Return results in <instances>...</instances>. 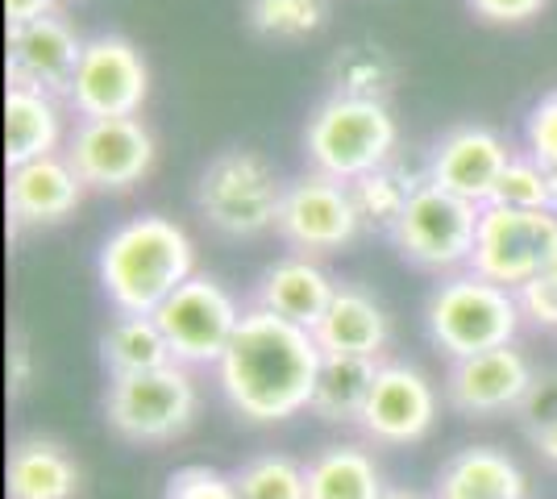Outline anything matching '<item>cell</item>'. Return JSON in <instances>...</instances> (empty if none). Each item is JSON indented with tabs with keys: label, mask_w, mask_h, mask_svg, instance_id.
<instances>
[{
	"label": "cell",
	"mask_w": 557,
	"mask_h": 499,
	"mask_svg": "<svg viewBox=\"0 0 557 499\" xmlns=\"http://www.w3.org/2000/svg\"><path fill=\"white\" fill-rule=\"evenodd\" d=\"M321 341L317 333L275 316V312L250 309L242 312V325L233 333L230 350L212 366L221 396L250 425H278L300 416L312 404V387L321 371Z\"/></svg>",
	"instance_id": "1"
},
{
	"label": "cell",
	"mask_w": 557,
	"mask_h": 499,
	"mask_svg": "<svg viewBox=\"0 0 557 499\" xmlns=\"http://www.w3.org/2000/svg\"><path fill=\"white\" fill-rule=\"evenodd\" d=\"M96 271L116 312L154 316L166 296H175L196 275V246L184 225L146 213L116 225L104 238Z\"/></svg>",
	"instance_id": "2"
},
{
	"label": "cell",
	"mask_w": 557,
	"mask_h": 499,
	"mask_svg": "<svg viewBox=\"0 0 557 499\" xmlns=\"http://www.w3.org/2000/svg\"><path fill=\"white\" fill-rule=\"evenodd\" d=\"M424 325H429L433 346L449 362H458V358L511 346L524 325V309L511 287L491 284L466 266V271L442 275V284L433 287Z\"/></svg>",
	"instance_id": "3"
},
{
	"label": "cell",
	"mask_w": 557,
	"mask_h": 499,
	"mask_svg": "<svg viewBox=\"0 0 557 499\" xmlns=\"http://www.w3.org/2000/svg\"><path fill=\"white\" fill-rule=\"evenodd\" d=\"M399 146L387 100H358V96H329L312 109L304 129L308 163L321 175H333L342 184H354L374 166L392 163Z\"/></svg>",
	"instance_id": "4"
},
{
	"label": "cell",
	"mask_w": 557,
	"mask_h": 499,
	"mask_svg": "<svg viewBox=\"0 0 557 499\" xmlns=\"http://www.w3.org/2000/svg\"><path fill=\"white\" fill-rule=\"evenodd\" d=\"M287 184L258 150H221L196 184V209L205 225L225 238H262L278 229Z\"/></svg>",
	"instance_id": "5"
},
{
	"label": "cell",
	"mask_w": 557,
	"mask_h": 499,
	"mask_svg": "<svg viewBox=\"0 0 557 499\" xmlns=\"http://www.w3.org/2000/svg\"><path fill=\"white\" fill-rule=\"evenodd\" d=\"M196 412H200V387L184 362H166L159 371L113 379L104 396L109 428L134 446H163L184 437Z\"/></svg>",
	"instance_id": "6"
},
{
	"label": "cell",
	"mask_w": 557,
	"mask_h": 499,
	"mask_svg": "<svg viewBox=\"0 0 557 499\" xmlns=\"http://www.w3.org/2000/svg\"><path fill=\"white\" fill-rule=\"evenodd\" d=\"M479 204H470L454 191L437 188L433 179H424L417 196L408 200V209L392 229L399 254L433 275H454L470 266L474 254V234H479Z\"/></svg>",
	"instance_id": "7"
},
{
	"label": "cell",
	"mask_w": 557,
	"mask_h": 499,
	"mask_svg": "<svg viewBox=\"0 0 557 499\" xmlns=\"http://www.w3.org/2000/svg\"><path fill=\"white\" fill-rule=\"evenodd\" d=\"M557 259V216L549 209H504L483 204L470 271L511 291L536 279Z\"/></svg>",
	"instance_id": "8"
},
{
	"label": "cell",
	"mask_w": 557,
	"mask_h": 499,
	"mask_svg": "<svg viewBox=\"0 0 557 499\" xmlns=\"http://www.w3.org/2000/svg\"><path fill=\"white\" fill-rule=\"evenodd\" d=\"M242 312L233 291L212 275H191L175 296H166L154 321L163 329L171 358L184 366H216L230 350L233 333L242 325Z\"/></svg>",
	"instance_id": "9"
},
{
	"label": "cell",
	"mask_w": 557,
	"mask_h": 499,
	"mask_svg": "<svg viewBox=\"0 0 557 499\" xmlns=\"http://www.w3.org/2000/svg\"><path fill=\"white\" fill-rule=\"evenodd\" d=\"M150 92V72L141 50L121 34H100L84 47L67 92V109L79 121L88 117H138Z\"/></svg>",
	"instance_id": "10"
},
{
	"label": "cell",
	"mask_w": 557,
	"mask_h": 499,
	"mask_svg": "<svg viewBox=\"0 0 557 499\" xmlns=\"http://www.w3.org/2000/svg\"><path fill=\"white\" fill-rule=\"evenodd\" d=\"M63 154L84 188L129 191L154 166V138L138 117H88L71 129Z\"/></svg>",
	"instance_id": "11"
},
{
	"label": "cell",
	"mask_w": 557,
	"mask_h": 499,
	"mask_svg": "<svg viewBox=\"0 0 557 499\" xmlns=\"http://www.w3.org/2000/svg\"><path fill=\"white\" fill-rule=\"evenodd\" d=\"M362 234V221L354 209L349 184L308 171L296 184H287L283 213H278V238L287 241L296 254H333L346 250L349 241Z\"/></svg>",
	"instance_id": "12"
},
{
	"label": "cell",
	"mask_w": 557,
	"mask_h": 499,
	"mask_svg": "<svg viewBox=\"0 0 557 499\" xmlns=\"http://www.w3.org/2000/svg\"><path fill=\"white\" fill-rule=\"evenodd\" d=\"M437 425V387L408 362H383L358 428L374 446H417Z\"/></svg>",
	"instance_id": "13"
},
{
	"label": "cell",
	"mask_w": 557,
	"mask_h": 499,
	"mask_svg": "<svg viewBox=\"0 0 557 499\" xmlns=\"http://www.w3.org/2000/svg\"><path fill=\"white\" fill-rule=\"evenodd\" d=\"M533 383V362L511 341L499 350H483V354L449 362L445 400L466 416H504V412H520Z\"/></svg>",
	"instance_id": "14"
},
{
	"label": "cell",
	"mask_w": 557,
	"mask_h": 499,
	"mask_svg": "<svg viewBox=\"0 0 557 499\" xmlns=\"http://www.w3.org/2000/svg\"><path fill=\"white\" fill-rule=\"evenodd\" d=\"M84 47L88 42H79V34L59 13L25 25H9V63H4L9 88H38V92L67 100Z\"/></svg>",
	"instance_id": "15"
},
{
	"label": "cell",
	"mask_w": 557,
	"mask_h": 499,
	"mask_svg": "<svg viewBox=\"0 0 557 499\" xmlns=\"http://www.w3.org/2000/svg\"><path fill=\"white\" fill-rule=\"evenodd\" d=\"M511 163V146L487 129V125H462V129H449L433 159H429V179L437 188L462 196L470 204H491V196L499 188V175Z\"/></svg>",
	"instance_id": "16"
},
{
	"label": "cell",
	"mask_w": 557,
	"mask_h": 499,
	"mask_svg": "<svg viewBox=\"0 0 557 499\" xmlns=\"http://www.w3.org/2000/svg\"><path fill=\"white\" fill-rule=\"evenodd\" d=\"M79 200H84V179L75 175L67 154H47L34 163L9 166L4 204L17 229L59 225L79 209Z\"/></svg>",
	"instance_id": "17"
},
{
	"label": "cell",
	"mask_w": 557,
	"mask_h": 499,
	"mask_svg": "<svg viewBox=\"0 0 557 499\" xmlns=\"http://www.w3.org/2000/svg\"><path fill=\"white\" fill-rule=\"evenodd\" d=\"M333 291H337V284L329 279L325 266L312 254H287L262 271V279L255 287V304L296 321L304 329H317L333 304Z\"/></svg>",
	"instance_id": "18"
},
{
	"label": "cell",
	"mask_w": 557,
	"mask_h": 499,
	"mask_svg": "<svg viewBox=\"0 0 557 499\" xmlns=\"http://www.w3.org/2000/svg\"><path fill=\"white\" fill-rule=\"evenodd\" d=\"M312 333H317L325 354L383 358L392 325H387V312H383V304L374 300L371 291L342 284L333 291V304H329V312Z\"/></svg>",
	"instance_id": "19"
},
{
	"label": "cell",
	"mask_w": 557,
	"mask_h": 499,
	"mask_svg": "<svg viewBox=\"0 0 557 499\" xmlns=\"http://www.w3.org/2000/svg\"><path fill=\"white\" fill-rule=\"evenodd\" d=\"M59 146H63L59 96L38 92V88H9L4 92V166L59 154Z\"/></svg>",
	"instance_id": "20"
},
{
	"label": "cell",
	"mask_w": 557,
	"mask_h": 499,
	"mask_svg": "<svg viewBox=\"0 0 557 499\" xmlns=\"http://www.w3.org/2000/svg\"><path fill=\"white\" fill-rule=\"evenodd\" d=\"M433 499H529V478L504 450H458L437 475Z\"/></svg>",
	"instance_id": "21"
},
{
	"label": "cell",
	"mask_w": 557,
	"mask_h": 499,
	"mask_svg": "<svg viewBox=\"0 0 557 499\" xmlns=\"http://www.w3.org/2000/svg\"><path fill=\"white\" fill-rule=\"evenodd\" d=\"M9 499H75L79 466L59 441L22 437L9 450Z\"/></svg>",
	"instance_id": "22"
},
{
	"label": "cell",
	"mask_w": 557,
	"mask_h": 499,
	"mask_svg": "<svg viewBox=\"0 0 557 499\" xmlns=\"http://www.w3.org/2000/svg\"><path fill=\"white\" fill-rule=\"evenodd\" d=\"M379 358H354V354H325L312 387V404L308 412L321 416L325 425H358L362 408L371 400L374 375H379Z\"/></svg>",
	"instance_id": "23"
},
{
	"label": "cell",
	"mask_w": 557,
	"mask_h": 499,
	"mask_svg": "<svg viewBox=\"0 0 557 499\" xmlns=\"http://www.w3.org/2000/svg\"><path fill=\"white\" fill-rule=\"evenodd\" d=\"M308 499H383V471L362 446H325L304 462Z\"/></svg>",
	"instance_id": "24"
},
{
	"label": "cell",
	"mask_w": 557,
	"mask_h": 499,
	"mask_svg": "<svg viewBox=\"0 0 557 499\" xmlns=\"http://www.w3.org/2000/svg\"><path fill=\"white\" fill-rule=\"evenodd\" d=\"M100 362L113 379H125V375H141V371H159L175 358H171V346L154 316L116 312V321L100 337Z\"/></svg>",
	"instance_id": "25"
},
{
	"label": "cell",
	"mask_w": 557,
	"mask_h": 499,
	"mask_svg": "<svg viewBox=\"0 0 557 499\" xmlns=\"http://www.w3.org/2000/svg\"><path fill=\"white\" fill-rule=\"evenodd\" d=\"M424 179L429 175H412V171H404L395 159L367 171V175H358L349 184V196H354V209H358L362 229L392 234L395 225H399V216H404V209H408V200L417 196V188Z\"/></svg>",
	"instance_id": "26"
},
{
	"label": "cell",
	"mask_w": 557,
	"mask_h": 499,
	"mask_svg": "<svg viewBox=\"0 0 557 499\" xmlns=\"http://www.w3.org/2000/svg\"><path fill=\"white\" fill-rule=\"evenodd\" d=\"M246 22L258 38L300 42L329 22V0H246Z\"/></svg>",
	"instance_id": "27"
},
{
	"label": "cell",
	"mask_w": 557,
	"mask_h": 499,
	"mask_svg": "<svg viewBox=\"0 0 557 499\" xmlns=\"http://www.w3.org/2000/svg\"><path fill=\"white\" fill-rule=\"evenodd\" d=\"M333 84L337 96H358V100H387L395 88V63L387 50L354 42L333 59Z\"/></svg>",
	"instance_id": "28"
},
{
	"label": "cell",
	"mask_w": 557,
	"mask_h": 499,
	"mask_svg": "<svg viewBox=\"0 0 557 499\" xmlns=\"http://www.w3.org/2000/svg\"><path fill=\"white\" fill-rule=\"evenodd\" d=\"M233 483L242 499H308L304 466L287 453H258L233 475Z\"/></svg>",
	"instance_id": "29"
},
{
	"label": "cell",
	"mask_w": 557,
	"mask_h": 499,
	"mask_svg": "<svg viewBox=\"0 0 557 499\" xmlns=\"http://www.w3.org/2000/svg\"><path fill=\"white\" fill-rule=\"evenodd\" d=\"M554 196V171L545 163H536L533 154H511L508 171L499 175V188L491 196V204L504 209H549Z\"/></svg>",
	"instance_id": "30"
},
{
	"label": "cell",
	"mask_w": 557,
	"mask_h": 499,
	"mask_svg": "<svg viewBox=\"0 0 557 499\" xmlns=\"http://www.w3.org/2000/svg\"><path fill=\"white\" fill-rule=\"evenodd\" d=\"M163 499H242L233 475H221L216 466H180L166 478Z\"/></svg>",
	"instance_id": "31"
},
{
	"label": "cell",
	"mask_w": 557,
	"mask_h": 499,
	"mask_svg": "<svg viewBox=\"0 0 557 499\" xmlns=\"http://www.w3.org/2000/svg\"><path fill=\"white\" fill-rule=\"evenodd\" d=\"M524 146L536 163H545L549 171H557V88L545 92L529 109V121H524Z\"/></svg>",
	"instance_id": "32"
},
{
	"label": "cell",
	"mask_w": 557,
	"mask_h": 499,
	"mask_svg": "<svg viewBox=\"0 0 557 499\" xmlns=\"http://www.w3.org/2000/svg\"><path fill=\"white\" fill-rule=\"evenodd\" d=\"M524 321H533L536 329H557V259L529 284L516 291Z\"/></svg>",
	"instance_id": "33"
},
{
	"label": "cell",
	"mask_w": 557,
	"mask_h": 499,
	"mask_svg": "<svg viewBox=\"0 0 557 499\" xmlns=\"http://www.w3.org/2000/svg\"><path fill=\"white\" fill-rule=\"evenodd\" d=\"M466 4L474 9V17H483L491 25H524L533 22L549 0H466Z\"/></svg>",
	"instance_id": "34"
},
{
	"label": "cell",
	"mask_w": 557,
	"mask_h": 499,
	"mask_svg": "<svg viewBox=\"0 0 557 499\" xmlns=\"http://www.w3.org/2000/svg\"><path fill=\"white\" fill-rule=\"evenodd\" d=\"M29 379H34V358H29V346H25L22 333H13V341H9V387L25 391Z\"/></svg>",
	"instance_id": "35"
},
{
	"label": "cell",
	"mask_w": 557,
	"mask_h": 499,
	"mask_svg": "<svg viewBox=\"0 0 557 499\" xmlns=\"http://www.w3.org/2000/svg\"><path fill=\"white\" fill-rule=\"evenodd\" d=\"M59 0H4V17L9 25H25V22H38V17H50Z\"/></svg>",
	"instance_id": "36"
},
{
	"label": "cell",
	"mask_w": 557,
	"mask_h": 499,
	"mask_svg": "<svg viewBox=\"0 0 557 499\" xmlns=\"http://www.w3.org/2000/svg\"><path fill=\"white\" fill-rule=\"evenodd\" d=\"M529 441L536 446V453L549 462V466H557V421H549V425H536L529 428Z\"/></svg>",
	"instance_id": "37"
},
{
	"label": "cell",
	"mask_w": 557,
	"mask_h": 499,
	"mask_svg": "<svg viewBox=\"0 0 557 499\" xmlns=\"http://www.w3.org/2000/svg\"><path fill=\"white\" fill-rule=\"evenodd\" d=\"M383 499H420V496H412V491H387Z\"/></svg>",
	"instance_id": "38"
},
{
	"label": "cell",
	"mask_w": 557,
	"mask_h": 499,
	"mask_svg": "<svg viewBox=\"0 0 557 499\" xmlns=\"http://www.w3.org/2000/svg\"><path fill=\"white\" fill-rule=\"evenodd\" d=\"M549 213L557 216V171H554V196H549Z\"/></svg>",
	"instance_id": "39"
}]
</instances>
